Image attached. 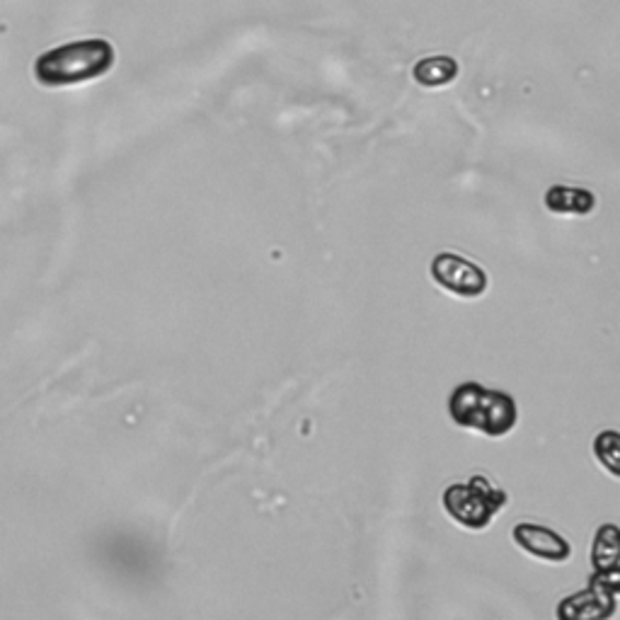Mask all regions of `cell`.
Listing matches in <instances>:
<instances>
[{
    "label": "cell",
    "mask_w": 620,
    "mask_h": 620,
    "mask_svg": "<svg viewBox=\"0 0 620 620\" xmlns=\"http://www.w3.org/2000/svg\"><path fill=\"white\" fill-rule=\"evenodd\" d=\"M431 279L459 299H481L489 284L483 267L453 253H439L431 259Z\"/></svg>",
    "instance_id": "obj_4"
},
{
    "label": "cell",
    "mask_w": 620,
    "mask_h": 620,
    "mask_svg": "<svg viewBox=\"0 0 620 620\" xmlns=\"http://www.w3.org/2000/svg\"><path fill=\"white\" fill-rule=\"evenodd\" d=\"M596 206L594 194L580 187H550L546 194V209L555 216H586Z\"/></svg>",
    "instance_id": "obj_7"
},
{
    "label": "cell",
    "mask_w": 620,
    "mask_h": 620,
    "mask_svg": "<svg viewBox=\"0 0 620 620\" xmlns=\"http://www.w3.org/2000/svg\"><path fill=\"white\" fill-rule=\"evenodd\" d=\"M446 408H449L453 424L485 434V437H504V434L516 427L519 420L514 398L481 384L455 386Z\"/></svg>",
    "instance_id": "obj_2"
},
{
    "label": "cell",
    "mask_w": 620,
    "mask_h": 620,
    "mask_svg": "<svg viewBox=\"0 0 620 620\" xmlns=\"http://www.w3.org/2000/svg\"><path fill=\"white\" fill-rule=\"evenodd\" d=\"M620 576L616 574H598L594 572L589 589L570 596L560 606V618H608L616 613V596H618Z\"/></svg>",
    "instance_id": "obj_5"
},
{
    "label": "cell",
    "mask_w": 620,
    "mask_h": 620,
    "mask_svg": "<svg viewBox=\"0 0 620 620\" xmlns=\"http://www.w3.org/2000/svg\"><path fill=\"white\" fill-rule=\"evenodd\" d=\"M511 538H514L516 546L528 552L531 558L543 562H568L572 555L568 538H562L560 533L538 524H516L514 531H511Z\"/></svg>",
    "instance_id": "obj_6"
},
{
    "label": "cell",
    "mask_w": 620,
    "mask_h": 620,
    "mask_svg": "<svg viewBox=\"0 0 620 620\" xmlns=\"http://www.w3.org/2000/svg\"><path fill=\"white\" fill-rule=\"evenodd\" d=\"M596 459L606 465L611 475H618V434L616 431H604L601 437H596L594 441Z\"/></svg>",
    "instance_id": "obj_10"
},
{
    "label": "cell",
    "mask_w": 620,
    "mask_h": 620,
    "mask_svg": "<svg viewBox=\"0 0 620 620\" xmlns=\"http://www.w3.org/2000/svg\"><path fill=\"white\" fill-rule=\"evenodd\" d=\"M459 73V63L449 57H431L422 59L412 75L420 85H427V88H439V85L451 83Z\"/></svg>",
    "instance_id": "obj_9"
},
{
    "label": "cell",
    "mask_w": 620,
    "mask_h": 620,
    "mask_svg": "<svg viewBox=\"0 0 620 620\" xmlns=\"http://www.w3.org/2000/svg\"><path fill=\"white\" fill-rule=\"evenodd\" d=\"M592 560H594V572L598 574L618 572V528L613 524L596 531Z\"/></svg>",
    "instance_id": "obj_8"
},
{
    "label": "cell",
    "mask_w": 620,
    "mask_h": 620,
    "mask_svg": "<svg viewBox=\"0 0 620 620\" xmlns=\"http://www.w3.org/2000/svg\"><path fill=\"white\" fill-rule=\"evenodd\" d=\"M114 59V47L107 39H78L41 53L35 61V78L47 88H66L102 78Z\"/></svg>",
    "instance_id": "obj_1"
},
{
    "label": "cell",
    "mask_w": 620,
    "mask_h": 620,
    "mask_svg": "<svg viewBox=\"0 0 620 620\" xmlns=\"http://www.w3.org/2000/svg\"><path fill=\"white\" fill-rule=\"evenodd\" d=\"M507 493L489 477L473 475L467 483H453L441 497L443 511L455 524L471 531H483L493 524L495 514L507 507Z\"/></svg>",
    "instance_id": "obj_3"
}]
</instances>
